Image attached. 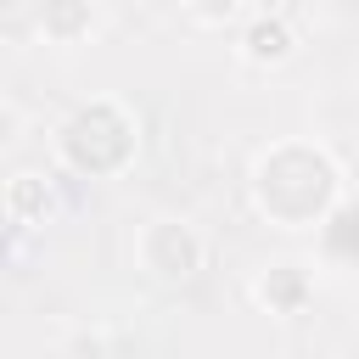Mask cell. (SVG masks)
<instances>
[{
	"instance_id": "cell-1",
	"label": "cell",
	"mask_w": 359,
	"mask_h": 359,
	"mask_svg": "<svg viewBox=\"0 0 359 359\" xmlns=\"http://www.w3.org/2000/svg\"><path fill=\"white\" fill-rule=\"evenodd\" d=\"M280 50H286V34L275 22H258L252 28V56H280Z\"/></svg>"
}]
</instances>
